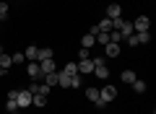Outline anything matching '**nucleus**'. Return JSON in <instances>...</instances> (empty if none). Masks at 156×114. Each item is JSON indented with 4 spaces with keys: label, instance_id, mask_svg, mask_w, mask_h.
<instances>
[{
    "label": "nucleus",
    "instance_id": "nucleus-1",
    "mask_svg": "<svg viewBox=\"0 0 156 114\" xmlns=\"http://www.w3.org/2000/svg\"><path fill=\"white\" fill-rule=\"evenodd\" d=\"M94 75L96 78H109V67H107V57H94Z\"/></svg>",
    "mask_w": 156,
    "mask_h": 114
},
{
    "label": "nucleus",
    "instance_id": "nucleus-2",
    "mask_svg": "<svg viewBox=\"0 0 156 114\" xmlns=\"http://www.w3.org/2000/svg\"><path fill=\"white\" fill-rule=\"evenodd\" d=\"M99 98H101V101H107V104L115 101V98H117V86H112V83L101 86V88H99Z\"/></svg>",
    "mask_w": 156,
    "mask_h": 114
},
{
    "label": "nucleus",
    "instance_id": "nucleus-3",
    "mask_svg": "<svg viewBox=\"0 0 156 114\" xmlns=\"http://www.w3.org/2000/svg\"><path fill=\"white\" fill-rule=\"evenodd\" d=\"M76 65H78V75H91V73H94V62H91V57H89V60H78Z\"/></svg>",
    "mask_w": 156,
    "mask_h": 114
},
{
    "label": "nucleus",
    "instance_id": "nucleus-4",
    "mask_svg": "<svg viewBox=\"0 0 156 114\" xmlns=\"http://www.w3.org/2000/svg\"><path fill=\"white\" fill-rule=\"evenodd\" d=\"M148 26H151V18L148 16H138L133 21V31H148Z\"/></svg>",
    "mask_w": 156,
    "mask_h": 114
},
{
    "label": "nucleus",
    "instance_id": "nucleus-5",
    "mask_svg": "<svg viewBox=\"0 0 156 114\" xmlns=\"http://www.w3.org/2000/svg\"><path fill=\"white\" fill-rule=\"evenodd\" d=\"M26 73H29V78H37V81H42V67H39L37 60L26 62Z\"/></svg>",
    "mask_w": 156,
    "mask_h": 114
},
{
    "label": "nucleus",
    "instance_id": "nucleus-6",
    "mask_svg": "<svg viewBox=\"0 0 156 114\" xmlns=\"http://www.w3.org/2000/svg\"><path fill=\"white\" fill-rule=\"evenodd\" d=\"M16 104H18V109H26L29 104H31V91H26V88H23V91H18V96H16Z\"/></svg>",
    "mask_w": 156,
    "mask_h": 114
},
{
    "label": "nucleus",
    "instance_id": "nucleus-7",
    "mask_svg": "<svg viewBox=\"0 0 156 114\" xmlns=\"http://www.w3.org/2000/svg\"><path fill=\"white\" fill-rule=\"evenodd\" d=\"M122 16V5H120V3H109V5H107V18H120Z\"/></svg>",
    "mask_w": 156,
    "mask_h": 114
},
{
    "label": "nucleus",
    "instance_id": "nucleus-8",
    "mask_svg": "<svg viewBox=\"0 0 156 114\" xmlns=\"http://www.w3.org/2000/svg\"><path fill=\"white\" fill-rule=\"evenodd\" d=\"M104 52H107V57H120L122 47H120V44H112V42H107V44H104Z\"/></svg>",
    "mask_w": 156,
    "mask_h": 114
},
{
    "label": "nucleus",
    "instance_id": "nucleus-9",
    "mask_svg": "<svg viewBox=\"0 0 156 114\" xmlns=\"http://www.w3.org/2000/svg\"><path fill=\"white\" fill-rule=\"evenodd\" d=\"M39 67H42V75H47V73H55V60H42L39 62Z\"/></svg>",
    "mask_w": 156,
    "mask_h": 114
},
{
    "label": "nucleus",
    "instance_id": "nucleus-10",
    "mask_svg": "<svg viewBox=\"0 0 156 114\" xmlns=\"http://www.w3.org/2000/svg\"><path fill=\"white\" fill-rule=\"evenodd\" d=\"M55 57V52H52L50 47H44V49H39L37 52V62H42V60H52Z\"/></svg>",
    "mask_w": 156,
    "mask_h": 114
},
{
    "label": "nucleus",
    "instance_id": "nucleus-11",
    "mask_svg": "<svg viewBox=\"0 0 156 114\" xmlns=\"http://www.w3.org/2000/svg\"><path fill=\"white\" fill-rule=\"evenodd\" d=\"M31 104L34 106H47V96L44 93H31Z\"/></svg>",
    "mask_w": 156,
    "mask_h": 114
},
{
    "label": "nucleus",
    "instance_id": "nucleus-12",
    "mask_svg": "<svg viewBox=\"0 0 156 114\" xmlns=\"http://www.w3.org/2000/svg\"><path fill=\"white\" fill-rule=\"evenodd\" d=\"M96 44V39H94V34H86V36H81V47L83 49H91Z\"/></svg>",
    "mask_w": 156,
    "mask_h": 114
},
{
    "label": "nucleus",
    "instance_id": "nucleus-13",
    "mask_svg": "<svg viewBox=\"0 0 156 114\" xmlns=\"http://www.w3.org/2000/svg\"><path fill=\"white\" fill-rule=\"evenodd\" d=\"M42 81H44V86H57V70L55 73H47V75H42Z\"/></svg>",
    "mask_w": 156,
    "mask_h": 114
},
{
    "label": "nucleus",
    "instance_id": "nucleus-14",
    "mask_svg": "<svg viewBox=\"0 0 156 114\" xmlns=\"http://www.w3.org/2000/svg\"><path fill=\"white\" fill-rule=\"evenodd\" d=\"M120 78H122V83H128V86H133V81H135L138 75H135V70H122V75H120Z\"/></svg>",
    "mask_w": 156,
    "mask_h": 114
},
{
    "label": "nucleus",
    "instance_id": "nucleus-15",
    "mask_svg": "<svg viewBox=\"0 0 156 114\" xmlns=\"http://www.w3.org/2000/svg\"><path fill=\"white\" fill-rule=\"evenodd\" d=\"M60 73H65V75H76V73H78V65L70 60V62H65V67H62Z\"/></svg>",
    "mask_w": 156,
    "mask_h": 114
},
{
    "label": "nucleus",
    "instance_id": "nucleus-16",
    "mask_svg": "<svg viewBox=\"0 0 156 114\" xmlns=\"http://www.w3.org/2000/svg\"><path fill=\"white\" fill-rule=\"evenodd\" d=\"M135 39H138V44H148L151 42V31H135Z\"/></svg>",
    "mask_w": 156,
    "mask_h": 114
},
{
    "label": "nucleus",
    "instance_id": "nucleus-17",
    "mask_svg": "<svg viewBox=\"0 0 156 114\" xmlns=\"http://www.w3.org/2000/svg\"><path fill=\"white\" fill-rule=\"evenodd\" d=\"M146 88H148V86H146V81H140V78H135V81H133V91L135 93H146Z\"/></svg>",
    "mask_w": 156,
    "mask_h": 114
},
{
    "label": "nucleus",
    "instance_id": "nucleus-18",
    "mask_svg": "<svg viewBox=\"0 0 156 114\" xmlns=\"http://www.w3.org/2000/svg\"><path fill=\"white\" fill-rule=\"evenodd\" d=\"M86 98H89V101L94 104L96 98H99V88H94V86H89V88H86Z\"/></svg>",
    "mask_w": 156,
    "mask_h": 114
},
{
    "label": "nucleus",
    "instance_id": "nucleus-19",
    "mask_svg": "<svg viewBox=\"0 0 156 114\" xmlns=\"http://www.w3.org/2000/svg\"><path fill=\"white\" fill-rule=\"evenodd\" d=\"M37 52H39V47H26V52H23V57H26V62L37 60Z\"/></svg>",
    "mask_w": 156,
    "mask_h": 114
},
{
    "label": "nucleus",
    "instance_id": "nucleus-20",
    "mask_svg": "<svg viewBox=\"0 0 156 114\" xmlns=\"http://www.w3.org/2000/svg\"><path fill=\"white\" fill-rule=\"evenodd\" d=\"M96 29H99V31H112V21L109 18H101V21L96 23Z\"/></svg>",
    "mask_w": 156,
    "mask_h": 114
},
{
    "label": "nucleus",
    "instance_id": "nucleus-21",
    "mask_svg": "<svg viewBox=\"0 0 156 114\" xmlns=\"http://www.w3.org/2000/svg\"><path fill=\"white\" fill-rule=\"evenodd\" d=\"M13 65V60H11V54H0V67L3 70H8V67Z\"/></svg>",
    "mask_w": 156,
    "mask_h": 114
},
{
    "label": "nucleus",
    "instance_id": "nucleus-22",
    "mask_svg": "<svg viewBox=\"0 0 156 114\" xmlns=\"http://www.w3.org/2000/svg\"><path fill=\"white\" fill-rule=\"evenodd\" d=\"M94 39H96V44H107V42H109V31H99Z\"/></svg>",
    "mask_w": 156,
    "mask_h": 114
},
{
    "label": "nucleus",
    "instance_id": "nucleus-23",
    "mask_svg": "<svg viewBox=\"0 0 156 114\" xmlns=\"http://www.w3.org/2000/svg\"><path fill=\"white\" fill-rule=\"evenodd\" d=\"M109 42H112V44H120V42H122V34L112 29V31H109Z\"/></svg>",
    "mask_w": 156,
    "mask_h": 114
},
{
    "label": "nucleus",
    "instance_id": "nucleus-24",
    "mask_svg": "<svg viewBox=\"0 0 156 114\" xmlns=\"http://www.w3.org/2000/svg\"><path fill=\"white\" fill-rule=\"evenodd\" d=\"M81 83H83V75H78V73H76V75L70 78V88H81Z\"/></svg>",
    "mask_w": 156,
    "mask_h": 114
},
{
    "label": "nucleus",
    "instance_id": "nucleus-25",
    "mask_svg": "<svg viewBox=\"0 0 156 114\" xmlns=\"http://www.w3.org/2000/svg\"><path fill=\"white\" fill-rule=\"evenodd\" d=\"M11 60H13V65H21V62H26V57H23V52H16V54H11Z\"/></svg>",
    "mask_w": 156,
    "mask_h": 114
},
{
    "label": "nucleus",
    "instance_id": "nucleus-26",
    "mask_svg": "<svg viewBox=\"0 0 156 114\" xmlns=\"http://www.w3.org/2000/svg\"><path fill=\"white\" fill-rule=\"evenodd\" d=\"M122 42H125V44H128V47H138V39H135V31H133V34H130V36H125V39H122Z\"/></svg>",
    "mask_w": 156,
    "mask_h": 114
},
{
    "label": "nucleus",
    "instance_id": "nucleus-27",
    "mask_svg": "<svg viewBox=\"0 0 156 114\" xmlns=\"http://www.w3.org/2000/svg\"><path fill=\"white\" fill-rule=\"evenodd\" d=\"M5 109H8V114H11V112H18V104L11 101V98H5Z\"/></svg>",
    "mask_w": 156,
    "mask_h": 114
},
{
    "label": "nucleus",
    "instance_id": "nucleus-28",
    "mask_svg": "<svg viewBox=\"0 0 156 114\" xmlns=\"http://www.w3.org/2000/svg\"><path fill=\"white\" fill-rule=\"evenodd\" d=\"M5 16H8V3L0 0V18H5Z\"/></svg>",
    "mask_w": 156,
    "mask_h": 114
},
{
    "label": "nucleus",
    "instance_id": "nucleus-29",
    "mask_svg": "<svg viewBox=\"0 0 156 114\" xmlns=\"http://www.w3.org/2000/svg\"><path fill=\"white\" fill-rule=\"evenodd\" d=\"M94 106L99 109V112H104V106H107V101H101V98H96V101H94Z\"/></svg>",
    "mask_w": 156,
    "mask_h": 114
},
{
    "label": "nucleus",
    "instance_id": "nucleus-30",
    "mask_svg": "<svg viewBox=\"0 0 156 114\" xmlns=\"http://www.w3.org/2000/svg\"><path fill=\"white\" fill-rule=\"evenodd\" d=\"M78 57H81V60H89L91 54H89V49H83V47H81V52H78Z\"/></svg>",
    "mask_w": 156,
    "mask_h": 114
},
{
    "label": "nucleus",
    "instance_id": "nucleus-31",
    "mask_svg": "<svg viewBox=\"0 0 156 114\" xmlns=\"http://www.w3.org/2000/svg\"><path fill=\"white\" fill-rule=\"evenodd\" d=\"M16 96H18V91H16V88H13V91H8V93H5V98H11V101H16Z\"/></svg>",
    "mask_w": 156,
    "mask_h": 114
},
{
    "label": "nucleus",
    "instance_id": "nucleus-32",
    "mask_svg": "<svg viewBox=\"0 0 156 114\" xmlns=\"http://www.w3.org/2000/svg\"><path fill=\"white\" fill-rule=\"evenodd\" d=\"M3 75H5V70H3V67H0V78H3Z\"/></svg>",
    "mask_w": 156,
    "mask_h": 114
},
{
    "label": "nucleus",
    "instance_id": "nucleus-33",
    "mask_svg": "<svg viewBox=\"0 0 156 114\" xmlns=\"http://www.w3.org/2000/svg\"><path fill=\"white\" fill-rule=\"evenodd\" d=\"M11 114H18V112H11Z\"/></svg>",
    "mask_w": 156,
    "mask_h": 114
},
{
    "label": "nucleus",
    "instance_id": "nucleus-34",
    "mask_svg": "<svg viewBox=\"0 0 156 114\" xmlns=\"http://www.w3.org/2000/svg\"><path fill=\"white\" fill-rule=\"evenodd\" d=\"M99 114H107V112H99Z\"/></svg>",
    "mask_w": 156,
    "mask_h": 114
},
{
    "label": "nucleus",
    "instance_id": "nucleus-35",
    "mask_svg": "<svg viewBox=\"0 0 156 114\" xmlns=\"http://www.w3.org/2000/svg\"><path fill=\"white\" fill-rule=\"evenodd\" d=\"M0 21H3V18H0Z\"/></svg>",
    "mask_w": 156,
    "mask_h": 114
},
{
    "label": "nucleus",
    "instance_id": "nucleus-36",
    "mask_svg": "<svg viewBox=\"0 0 156 114\" xmlns=\"http://www.w3.org/2000/svg\"><path fill=\"white\" fill-rule=\"evenodd\" d=\"M151 114H154V112H151Z\"/></svg>",
    "mask_w": 156,
    "mask_h": 114
}]
</instances>
